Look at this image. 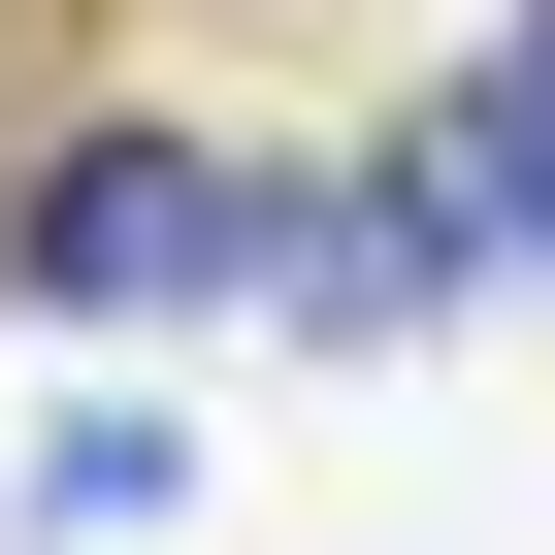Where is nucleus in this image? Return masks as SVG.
Wrapping results in <instances>:
<instances>
[{
  "mask_svg": "<svg viewBox=\"0 0 555 555\" xmlns=\"http://www.w3.org/2000/svg\"><path fill=\"white\" fill-rule=\"evenodd\" d=\"M229 295L295 360H392V327L490 295V229H457V164H229Z\"/></svg>",
  "mask_w": 555,
  "mask_h": 555,
  "instance_id": "obj_1",
  "label": "nucleus"
},
{
  "mask_svg": "<svg viewBox=\"0 0 555 555\" xmlns=\"http://www.w3.org/2000/svg\"><path fill=\"white\" fill-rule=\"evenodd\" d=\"M0 295H66V327L229 295V164L196 131H34V164H0Z\"/></svg>",
  "mask_w": 555,
  "mask_h": 555,
  "instance_id": "obj_2",
  "label": "nucleus"
},
{
  "mask_svg": "<svg viewBox=\"0 0 555 555\" xmlns=\"http://www.w3.org/2000/svg\"><path fill=\"white\" fill-rule=\"evenodd\" d=\"M425 164H457V229H490V261H555V0H490V66L425 99Z\"/></svg>",
  "mask_w": 555,
  "mask_h": 555,
  "instance_id": "obj_3",
  "label": "nucleus"
}]
</instances>
